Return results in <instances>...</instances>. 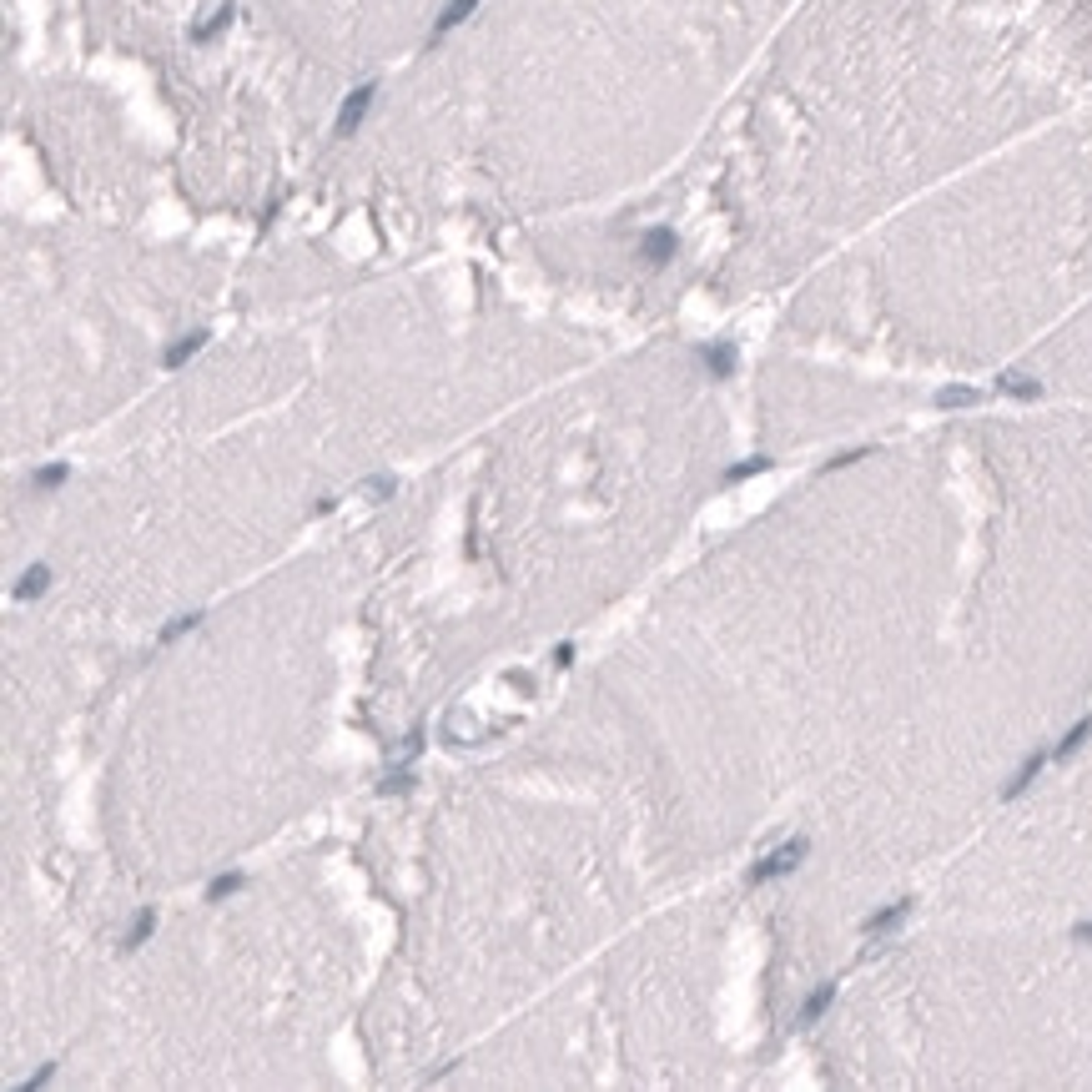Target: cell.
Masks as SVG:
<instances>
[{"mask_svg": "<svg viewBox=\"0 0 1092 1092\" xmlns=\"http://www.w3.org/2000/svg\"><path fill=\"white\" fill-rule=\"evenodd\" d=\"M242 887H247V876H242V871H227V876H212V881H206V901H212V906H217V901H227V896H237Z\"/></svg>", "mask_w": 1092, "mask_h": 1092, "instance_id": "obj_14", "label": "cell"}, {"mask_svg": "<svg viewBox=\"0 0 1092 1092\" xmlns=\"http://www.w3.org/2000/svg\"><path fill=\"white\" fill-rule=\"evenodd\" d=\"M1047 765H1052V750H1032V755L1017 765V776H1012L1007 785H1001V801H1017V795H1022L1032 781H1037V776L1047 771Z\"/></svg>", "mask_w": 1092, "mask_h": 1092, "instance_id": "obj_3", "label": "cell"}, {"mask_svg": "<svg viewBox=\"0 0 1092 1092\" xmlns=\"http://www.w3.org/2000/svg\"><path fill=\"white\" fill-rule=\"evenodd\" d=\"M51 1077H55V1062H46V1068H36V1073H31V1077H25V1082H20L16 1092H36V1087H46Z\"/></svg>", "mask_w": 1092, "mask_h": 1092, "instance_id": "obj_22", "label": "cell"}, {"mask_svg": "<svg viewBox=\"0 0 1092 1092\" xmlns=\"http://www.w3.org/2000/svg\"><path fill=\"white\" fill-rule=\"evenodd\" d=\"M806 851H811L806 836H795V841H785V846H776V851H765L760 861L750 866V887H760V881H776V876H790L795 866L806 861Z\"/></svg>", "mask_w": 1092, "mask_h": 1092, "instance_id": "obj_1", "label": "cell"}, {"mask_svg": "<svg viewBox=\"0 0 1092 1092\" xmlns=\"http://www.w3.org/2000/svg\"><path fill=\"white\" fill-rule=\"evenodd\" d=\"M906 917H911V901H892V906H881L876 917H866L861 931H866V936H887V931H896Z\"/></svg>", "mask_w": 1092, "mask_h": 1092, "instance_id": "obj_5", "label": "cell"}, {"mask_svg": "<svg viewBox=\"0 0 1092 1092\" xmlns=\"http://www.w3.org/2000/svg\"><path fill=\"white\" fill-rule=\"evenodd\" d=\"M227 25H232V6H222V11L212 16V20H201V25H197V31H192V41H197V46H206V41H212V36H222V31H227Z\"/></svg>", "mask_w": 1092, "mask_h": 1092, "instance_id": "obj_15", "label": "cell"}, {"mask_svg": "<svg viewBox=\"0 0 1092 1092\" xmlns=\"http://www.w3.org/2000/svg\"><path fill=\"white\" fill-rule=\"evenodd\" d=\"M997 393L1032 403V398H1042V382H1037V378H1027V373H1001V378H997Z\"/></svg>", "mask_w": 1092, "mask_h": 1092, "instance_id": "obj_7", "label": "cell"}, {"mask_svg": "<svg viewBox=\"0 0 1092 1092\" xmlns=\"http://www.w3.org/2000/svg\"><path fill=\"white\" fill-rule=\"evenodd\" d=\"M46 584H51V569H46V564H31V569L16 579V600H41Z\"/></svg>", "mask_w": 1092, "mask_h": 1092, "instance_id": "obj_12", "label": "cell"}, {"mask_svg": "<svg viewBox=\"0 0 1092 1092\" xmlns=\"http://www.w3.org/2000/svg\"><path fill=\"white\" fill-rule=\"evenodd\" d=\"M423 755V730H408V741H403V750H398V765H413Z\"/></svg>", "mask_w": 1092, "mask_h": 1092, "instance_id": "obj_21", "label": "cell"}, {"mask_svg": "<svg viewBox=\"0 0 1092 1092\" xmlns=\"http://www.w3.org/2000/svg\"><path fill=\"white\" fill-rule=\"evenodd\" d=\"M152 931H157V911L152 906H141L136 911V922L127 927V936H122V952H136L141 941H152Z\"/></svg>", "mask_w": 1092, "mask_h": 1092, "instance_id": "obj_8", "label": "cell"}, {"mask_svg": "<svg viewBox=\"0 0 1092 1092\" xmlns=\"http://www.w3.org/2000/svg\"><path fill=\"white\" fill-rule=\"evenodd\" d=\"M765 468H771V458H765V454H755V458H746V463H735V468H730V474H725V484H741V479H755V474H765Z\"/></svg>", "mask_w": 1092, "mask_h": 1092, "instance_id": "obj_17", "label": "cell"}, {"mask_svg": "<svg viewBox=\"0 0 1092 1092\" xmlns=\"http://www.w3.org/2000/svg\"><path fill=\"white\" fill-rule=\"evenodd\" d=\"M382 790H393V795L413 790V771H408V765H393V771H388V776H382Z\"/></svg>", "mask_w": 1092, "mask_h": 1092, "instance_id": "obj_20", "label": "cell"}, {"mask_svg": "<svg viewBox=\"0 0 1092 1092\" xmlns=\"http://www.w3.org/2000/svg\"><path fill=\"white\" fill-rule=\"evenodd\" d=\"M574 665V644L564 639V644H554V670H569Z\"/></svg>", "mask_w": 1092, "mask_h": 1092, "instance_id": "obj_24", "label": "cell"}, {"mask_svg": "<svg viewBox=\"0 0 1092 1092\" xmlns=\"http://www.w3.org/2000/svg\"><path fill=\"white\" fill-rule=\"evenodd\" d=\"M201 347H206V333H192V338H182V343H171V347L162 352V368H182L187 358H197Z\"/></svg>", "mask_w": 1092, "mask_h": 1092, "instance_id": "obj_11", "label": "cell"}, {"mask_svg": "<svg viewBox=\"0 0 1092 1092\" xmlns=\"http://www.w3.org/2000/svg\"><path fill=\"white\" fill-rule=\"evenodd\" d=\"M700 358H705V368H710L715 378H730L735 373V343H710Z\"/></svg>", "mask_w": 1092, "mask_h": 1092, "instance_id": "obj_13", "label": "cell"}, {"mask_svg": "<svg viewBox=\"0 0 1092 1092\" xmlns=\"http://www.w3.org/2000/svg\"><path fill=\"white\" fill-rule=\"evenodd\" d=\"M474 6H479V0H449L444 16H438V25H433V41H444V36L454 31V25H463L468 16H474Z\"/></svg>", "mask_w": 1092, "mask_h": 1092, "instance_id": "obj_10", "label": "cell"}, {"mask_svg": "<svg viewBox=\"0 0 1092 1092\" xmlns=\"http://www.w3.org/2000/svg\"><path fill=\"white\" fill-rule=\"evenodd\" d=\"M982 403V393L977 388H941L936 393V408H977Z\"/></svg>", "mask_w": 1092, "mask_h": 1092, "instance_id": "obj_16", "label": "cell"}, {"mask_svg": "<svg viewBox=\"0 0 1092 1092\" xmlns=\"http://www.w3.org/2000/svg\"><path fill=\"white\" fill-rule=\"evenodd\" d=\"M66 479H71V468H66V463H46V468H36V479H31V484H36V489H61Z\"/></svg>", "mask_w": 1092, "mask_h": 1092, "instance_id": "obj_18", "label": "cell"}, {"mask_svg": "<svg viewBox=\"0 0 1092 1092\" xmlns=\"http://www.w3.org/2000/svg\"><path fill=\"white\" fill-rule=\"evenodd\" d=\"M674 247H680V242H674L670 227H649L644 237H639V257L649 262V268H665V262L674 257Z\"/></svg>", "mask_w": 1092, "mask_h": 1092, "instance_id": "obj_4", "label": "cell"}, {"mask_svg": "<svg viewBox=\"0 0 1092 1092\" xmlns=\"http://www.w3.org/2000/svg\"><path fill=\"white\" fill-rule=\"evenodd\" d=\"M831 1001H836V982H820V987L801 1001V1012H795V1022H801V1027H816V1022L825 1017V1007H831Z\"/></svg>", "mask_w": 1092, "mask_h": 1092, "instance_id": "obj_6", "label": "cell"}, {"mask_svg": "<svg viewBox=\"0 0 1092 1092\" xmlns=\"http://www.w3.org/2000/svg\"><path fill=\"white\" fill-rule=\"evenodd\" d=\"M1087 735H1092V715H1082V720H1077V725H1073V730H1068V735H1062V741L1052 746V760H1073V755L1087 746Z\"/></svg>", "mask_w": 1092, "mask_h": 1092, "instance_id": "obj_9", "label": "cell"}, {"mask_svg": "<svg viewBox=\"0 0 1092 1092\" xmlns=\"http://www.w3.org/2000/svg\"><path fill=\"white\" fill-rule=\"evenodd\" d=\"M197 625H201V614H182V619H171V625L162 630V644H176V639H182L187 630H197Z\"/></svg>", "mask_w": 1092, "mask_h": 1092, "instance_id": "obj_19", "label": "cell"}, {"mask_svg": "<svg viewBox=\"0 0 1092 1092\" xmlns=\"http://www.w3.org/2000/svg\"><path fill=\"white\" fill-rule=\"evenodd\" d=\"M393 489H398L393 479H368V484H363V493H368V498H388Z\"/></svg>", "mask_w": 1092, "mask_h": 1092, "instance_id": "obj_23", "label": "cell"}, {"mask_svg": "<svg viewBox=\"0 0 1092 1092\" xmlns=\"http://www.w3.org/2000/svg\"><path fill=\"white\" fill-rule=\"evenodd\" d=\"M1073 936H1077V941H1092V922H1077V927H1073Z\"/></svg>", "mask_w": 1092, "mask_h": 1092, "instance_id": "obj_26", "label": "cell"}, {"mask_svg": "<svg viewBox=\"0 0 1092 1092\" xmlns=\"http://www.w3.org/2000/svg\"><path fill=\"white\" fill-rule=\"evenodd\" d=\"M373 96H378V81H363V86H352V91H347V101L338 106V136H352V131L363 127V116H368Z\"/></svg>", "mask_w": 1092, "mask_h": 1092, "instance_id": "obj_2", "label": "cell"}, {"mask_svg": "<svg viewBox=\"0 0 1092 1092\" xmlns=\"http://www.w3.org/2000/svg\"><path fill=\"white\" fill-rule=\"evenodd\" d=\"M871 454V444H861V449H851V454H836L831 458V468H846V463H855V458H866Z\"/></svg>", "mask_w": 1092, "mask_h": 1092, "instance_id": "obj_25", "label": "cell"}]
</instances>
